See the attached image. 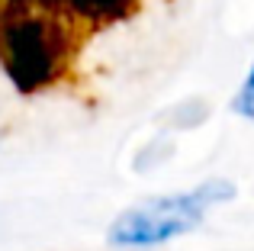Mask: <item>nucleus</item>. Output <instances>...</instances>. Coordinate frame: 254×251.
Returning <instances> with one entry per match:
<instances>
[{"label":"nucleus","instance_id":"obj_6","mask_svg":"<svg viewBox=\"0 0 254 251\" xmlns=\"http://www.w3.org/2000/svg\"><path fill=\"white\" fill-rule=\"evenodd\" d=\"M77 3H81V0H77ZM84 3H93V10H100V13H110L113 3H123V0H84Z\"/></svg>","mask_w":254,"mask_h":251},{"label":"nucleus","instance_id":"obj_4","mask_svg":"<svg viewBox=\"0 0 254 251\" xmlns=\"http://www.w3.org/2000/svg\"><path fill=\"white\" fill-rule=\"evenodd\" d=\"M171 155H174V138H168V135H158V138H151V142L145 145L142 151H138V158H135V171L148 174V171L161 168V164L168 161Z\"/></svg>","mask_w":254,"mask_h":251},{"label":"nucleus","instance_id":"obj_1","mask_svg":"<svg viewBox=\"0 0 254 251\" xmlns=\"http://www.w3.org/2000/svg\"><path fill=\"white\" fill-rule=\"evenodd\" d=\"M238 196L235 181L229 177H206L190 190L177 193H158L135 206L123 209L106 229V242L123 251H145L177 242L196 232L206 216L216 206H225Z\"/></svg>","mask_w":254,"mask_h":251},{"label":"nucleus","instance_id":"obj_5","mask_svg":"<svg viewBox=\"0 0 254 251\" xmlns=\"http://www.w3.org/2000/svg\"><path fill=\"white\" fill-rule=\"evenodd\" d=\"M232 113L242 116V120L254 123V62L248 68V74H245L242 87L235 90V97H232Z\"/></svg>","mask_w":254,"mask_h":251},{"label":"nucleus","instance_id":"obj_2","mask_svg":"<svg viewBox=\"0 0 254 251\" xmlns=\"http://www.w3.org/2000/svg\"><path fill=\"white\" fill-rule=\"evenodd\" d=\"M3 55L13 77L26 87L49 81L55 71V45L42 19H13L3 29Z\"/></svg>","mask_w":254,"mask_h":251},{"label":"nucleus","instance_id":"obj_3","mask_svg":"<svg viewBox=\"0 0 254 251\" xmlns=\"http://www.w3.org/2000/svg\"><path fill=\"white\" fill-rule=\"evenodd\" d=\"M209 113H212V107L203 97H190V100H180L164 110L161 123H164V129H199L209 120Z\"/></svg>","mask_w":254,"mask_h":251}]
</instances>
